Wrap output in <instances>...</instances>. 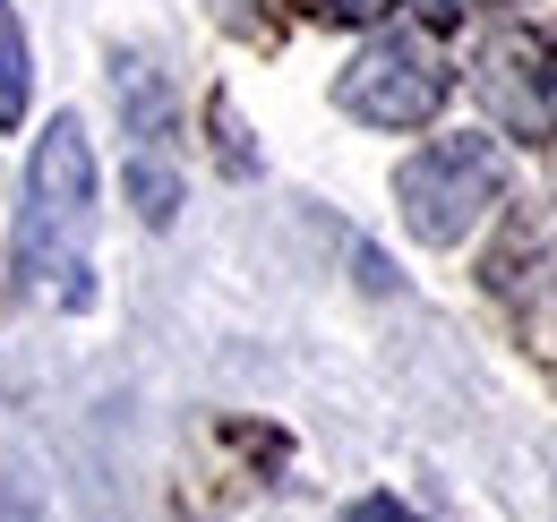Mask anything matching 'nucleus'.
Returning <instances> with one entry per match:
<instances>
[{
    "mask_svg": "<svg viewBox=\"0 0 557 522\" xmlns=\"http://www.w3.org/2000/svg\"><path fill=\"white\" fill-rule=\"evenodd\" d=\"M95 146L86 121L61 112L26 154V197H17V274L52 300V309H86L95 300Z\"/></svg>",
    "mask_w": 557,
    "mask_h": 522,
    "instance_id": "nucleus-1",
    "label": "nucleus"
},
{
    "mask_svg": "<svg viewBox=\"0 0 557 522\" xmlns=\"http://www.w3.org/2000/svg\"><path fill=\"white\" fill-rule=\"evenodd\" d=\"M497 189H506V154H497V137H437V146H420L412 163L395 172L404 232L429 240V249H455L488 206H497Z\"/></svg>",
    "mask_w": 557,
    "mask_h": 522,
    "instance_id": "nucleus-2",
    "label": "nucleus"
},
{
    "mask_svg": "<svg viewBox=\"0 0 557 522\" xmlns=\"http://www.w3.org/2000/svg\"><path fill=\"white\" fill-rule=\"evenodd\" d=\"M446 95H455V69L437 61L429 35H377L335 77V103H344L351 121H369V129H429Z\"/></svg>",
    "mask_w": 557,
    "mask_h": 522,
    "instance_id": "nucleus-3",
    "label": "nucleus"
},
{
    "mask_svg": "<svg viewBox=\"0 0 557 522\" xmlns=\"http://www.w3.org/2000/svg\"><path fill=\"white\" fill-rule=\"evenodd\" d=\"M112 86H121V121H129V197H138L146 223H172V214H181V163H172V86H163V77H154L138 52H121Z\"/></svg>",
    "mask_w": 557,
    "mask_h": 522,
    "instance_id": "nucleus-4",
    "label": "nucleus"
},
{
    "mask_svg": "<svg viewBox=\"0 0 557 522\" xmlns=\"http://www.w3.org/2000/svg\"><path fill=\"white\" fill-rule=\"evenodd\" d=\"M481 103L506 121L515 137H549L557 129V35H497L481 52Z\"/></svg>",
    "mask_w": 557,
    "mask_h": 522,
    "instance_id": "nucleus-5",
    "label": "nucleus"
},
{
    "mask_svg": "<svg viewBox=\"0 0 557 522\" xmlns=\"http://www.w3.org/2000/svg\"><path fill=\"white\" fill-rule=\"evenodd\" d=\"M26 95H35V52H26L17 9L0 0V129H17V121H26Z\"/></svg>",
    "mask_w": 557,
    "mask_h": 522,
    "instance_id": "nucleus-6",
    "label": "nucleus"
},
{
    "mask_svg": "<svg viewBox=\"0 0 557 522\" xmlns=\"http://www.w3.org/2000/svg\"><path fill=\"white\" fill-rule=\"evenodd\" d=\"M318 17H335V26H369V17H386L395 0H309Z\"/></svg>",
    "mask_w": 557,
    "mask_h": 522,
    "instance_id": "nucleus-7",
    "label": "nucleus"
},
{
    "mask_svg": "<svg viewBox=\"0 0 557 522\" xmlns=\"http://www.w3.org/2000/svg\"><path fill=\"white\" fill-rule=\"evenodd\" d=\"M351 522H420V514H412V506H395V497H360Z\"/></svg>",
    "mask_w": 557,
    "mask_h": 522,
    "instance_id": "nucleus-8",
    "label": "nucleus"
},
{
    "mask_svg": "<svg viewBox=\"0 0 557 522\" xmlns=\"http://www.w3.org/2000/svg\"><path fill=\"white\" fill-rule=\"evenodd\" d=\"M420 9H429V17H437V26H455V17H463V9H472V0H420Z\"/></svg>",
    "mask_w": 557,
    "mask_h": 522,
    "instance_id": "nucleus-9",
    "label": "nucleus"
}]
</instances>
